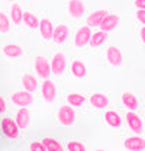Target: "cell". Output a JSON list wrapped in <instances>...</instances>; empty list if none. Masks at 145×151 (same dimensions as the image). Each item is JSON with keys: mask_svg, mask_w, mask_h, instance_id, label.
I'll return each instance as SVG.
<instances>
[{"mask_svg": "<svg viewBox=\"0 0 145 151\" xmlns=\"http://www.w3.org/2000/svg\"><path fill=\"white\" fill-rule=\"evenodd\" d=\"M139 38H141V42H144V41H145V28H144V26L141 28V34H139Z\"/></svg>", "mask_w": 145, "mask_h": 151, "instance_id": "cell-34", "label": "cell"}, {"mask_svg": "<svg viewBox=\"0 0 145 151\" xmlns=\"http://www.w3.org/2000/svg\"><path fill=\"white\" fill-rule=\"evenodd\" d=\"M121 23V16L116 15V13H106V16L102 19L99 28L100 31H105V32H112L115 31Z\"/></svg>", "mask_w": 145, "mask_h": 151, "instance_id": "cell-6", "label": "cell"}, {"mask_svg": "<svg viewBox=\"0 0 145 151\" xmlns=\"http://www.w3.org/2000/svg\"><path fill=\"white\" fill-rule=\"evenodd\" d=\"M106 60H108L109 65L112 67H121L122 63H123V57H122V51L115 47V45H110L106 50Z\"/></svg>", "mask_w": 145, "mask_h": 151, "instance_id": "cell-8", "label": "cell"}, {"mask_svg": "<svg viewBox=\"0 0 145 151\" xmlns=\"http://www.w3.org/2000/svg\"><path fill=\"white\" fill-rule=\"evenodd\" d=\"M90 35H91V26H89V25L80 26V28L77 29V32L74 34V38H72L74 47H77V48L86 47V45L89 44Z\"/></svg>", "mask_w": 145, "mask_h": 151, "instance_id": "cell-2", "label": "cell"}, {"mask_svg": "<svg viewBox=\"0 0 145 151\" xmlns=\"http://www.w3.org/2000/svg\"><path fill=\"white\" fill-rule=\"evenodd\" d=\"M22 22H25V25L29 28V29H38V25H39V18L36 16L35 13L32 12H23V18Z\"/></svg>", "mask_w": 145, "mask_h": 151, "instance_id": "cell-26", "label": "cell"}, {"mask_svg": "<svg viewBox=\"0 0 145 151\" xmlns=\"http://www.w3.org/2000/svg\"><path fill=\"white\" fill-rule=\"evenodd\" d=\"M34 68L35 73L42 78H48L51 76V67H50V61L45 55H36L34 61Z\"/></svg>", "mask_w": 145, "mask_h": 151, "instance_id": "cell-3", "label": "cell"}, {"mask_svg": "<svg viewBox=\"0 0 145 151\" xmlns=\"http://www.w3.org/2000/svg\"><path fill=\"white\" fill-rule=\"evenodd\" d=\"M135 18H136L138 22L145 23V9H138V10H136V13H135Z\"/></svg>", "mask_w": 145, "mask_h": 151, "instance_id": "cell-31", "label": "cell"}, {"mask_svg": "<svg viewBox=\"0 0 145 151\" xmlns=\"http://www.w3.org/2000/svg\"><path fill=\"white\" fill-rule=\"evenodd\" d=\"M22 86L25 87V90H28V92H35L36 89H38V80H36V77L34 74H31V73H25V74H22Z\"/></svg>", "mask_w": 145, "mask_h": 151, "instance_id": "cell-18", "label": "cell"}, {"mask_svg": "<svg viewBox=\"0 0 145 151\" xmlns=\"http://www.w3.org/2000/svg\"><path fill=\"white\" fill-rule=\"evenodd\" d=\"M51 73L55 76H64L67 71V57L62 51H58L55 55H52L50 61Z\"/></svg>", "mask_w": 145, "mask_h": 151, "instance_id": "cell-1", "label": "cell"}, {"mask_svg": "<svg viewBox=\"0 0 145 151\" xmlns=\"http://www.w3.org/2000/svg\"><path fill=\"white\" fill-rule=\"evenodd\" d=\"M32 121V115L29 112V109H26V106H22V109H19L16 113V124L19 128H28L31 125Z\"/></svg>", "mask_w": 145, "mask_h": 151, "instance_id": "cell-15", "label": "cell"}, {"mask_svg": "<svg viewBox=\"0 0 145 151\" xmlns=\"http://www.w3.org/2000/svg\"><path fill=\"white\" fill-rule=\"evenodd\" d=\"M123 148L129 151H142L145 150V139L139 135L128 137L123 142Z\"/></svg>", "mask_w": 145, "mask_h": 151, "instance_id": "cell-11", "label": "cell"}, {"mask_svg": "<svg viewBox=\"0 0 145 151\" xmlns=\"http://www.w3.org/2000/svg\"><path fill=\"white\" fill-rule=\"evenodd\" d=\"M42 144H44V148L48 151H62L64 147L54 138H44L42 139Z\"/></svg>", "mask_w": 145, "mask_h": 151, "instance_id": "cell-27", "label": "cell"}, {"mask_svg": "<svg viewBox=\"0 0 145 151\" xmlns=\"http://www.w3.org/2000/svg\"><path fill=\"white\" fill-rule=\"evenodd\" d=\"M106 13H108V10H105V9L91 12L90 15L87 16V25L89 26H99L100 22H102V19L106 16Z\"/></svg>", "mask_w": 145, "mask_h": 151, "instance_id": "cell-25", "label": "cell"}, {"mask_svg": "<svg viewBox=\"0 0 145 151\" xmlns=\"http://www.w3.org/2000/svg\"><path fill=\"white\" fill-rule=\"evenodd\" d=\"M12 102L18 106H29L34 102V96L28 90H18L12 94Z\"/></svg>", "mask_w": 145, "mask_h": 151, "instance_id": "cell-10", "label": "cell"}, {"mask_svg": "<svg viewBox=\"0 0 145 151\" xmlns=\"http://www.w3.org/2000/svg\"><path fill=\"white\" fill-rule=\"evenodd\" d=\"M67 9H68V15L71 16V19H80L86 12L84 3L81 0H70L67 4Z\"/></svg>", "mask_w": 145, "mask_h": 151, "instance_id": "cell-13", "label": "cell"}, {"mask_svg": "<svg viewBox=\"0 0 145 151\" xmlns=\"http://www.w3.org/2000/svg\"><path fill=\"white\" fill-rule=\"evenodd\" d=\"M57 118H58L60 124H62V125H72L74 121H75V111H74V108L70 106V105L61 106V108L58 109Z\"/></svg>", "mask_w": 145, "mask_h": 151, "instance_id": "cell-4", "label": "cell"}, {"mask_svg": "<svg viewBox=\"0 0 145 151\" xmlns=\"http://www.w3.org/2000/svg\"><path fill=\"white\" fill-rule=\"evenodd\" d=\"M71 73L75 78H84L87 74V67L81 60H74L71 63Z\"/></svg>", "mask_w": 145, "mask_h": 151, "instance_id": "cell-19", "label": "cell"}, {"mask_svg": "<svg viewBox=\"0 0 145 151\" xmlns=\"http://www.w3.org/2000/svg\"><path fill=\"white\" fill-rule=\"evenodd\" d=\"M1 129L3 134L7 138H18L19 137V127L16 121L10 119V118H3L1 119Z\"/></svg>", "mask_w": 145, "mask_h": 151, "instance_id": "cell-9", "label": "cell"}, {"mask_svg": "<svg viewBox=\"0 0 145 151\" xmlns=\"http://www.w3.org/2000/svg\"><path fill=\"white\" fill-rule=\"evenodd\" d=\"M10 31V20L9 16L0 10V34H9Z\"/></svg>", "mask_w": 145, "mask_h": 151, "instance_id": "cell-28", "label": "cell"}, {"mask_svg": "<svg viewBox=\"0 0 145 151\" xmlns=\"http://www.w3.org/2000/svg\"><path fill=\"white\" fill-rule=\"evenodd\" d=\"M41 93H42V97L47 103L55 102V99H57V86H55V83L52 80L45 78V81L41 86Z\"/></svg>", "mask_w": 145, "mask_h": 151, "instance_id": "cell-5", "label": "cell"}, {"mask_svg": "<svg viewBox=\"0 0 145 151\" xmlns=\"http://www.w3.org/2000/svg\"><path fill=\"white\" fill-rule=\"evenodd\" d=\"M65 99H67L68 105H70V106H72V108H80V106H83V105H84V102L87 100L84 94L75 93V92L68 93L67 96H65Z\"/></svg>", "mask_w": 145, "mask_h": 151, "instance_id": "cell-24", "label": "cell"}, {"mask_svg": "<svg viewBox=\"0 0 145 151\" xmlns=\"http://www.w3.org/2000/svg\"><path fill=\"white\" fill-rule=\"evenodd\" d=\"M136 9H145V0H135Z\"/></svg>", "mask_w": 145, "mask_h": 151, "instance_id": "cell-32", "label": "cell"}, {"mask_svg": "<svg viewBox=\"0 0 145 151\" xmlns=\"http://www.w3.org/2000/svg\"><path fill=\"white\" fill-rule=\"evenodd\" d=\"M89 102H90L91 106L96 108V109H105V108H108L109 105V97L103 93H93L89 97Z\"/></svg>", "mask_w": 145, "mask_h": 151, "instance_id": "cell-16", "label": "cell"}, {"mask_svg": "<svg viewBox=\"0 0 145 151\" xmlns=\"http://www.w3.org/2000/svg\"><path fill=\"white\" fill-rule=\"evenodd\" d=\"M3 54L7 58H19L23 55V50L16 44H7L3 47Z\"/></svg>", "mask_w": 145, "mask_h": 151, "instance_id": "cell-23", "label": "cell"}, {"mask_svg": "<svg viewBox=\"0 0 145 151\" xmlns=\"http://www.w3.org/2000/svg\"><path fill=\"white\" fill-rule=\"evenodd\" d=\"M67 150L70 151H86V145L78 141H70L67 144Z\"/></svg>", "mask_w": 145, "mask_h": 151, "instance_id": "cell-29", "label": "cell"}, {"mask_svg": "<svg viewBox=\"0 0 145 151\" xmlns=\"http://www.w3.org/2000/svg\"><path fill=\"white\" fill-rule=\"evenodd\" d=\"M68 35H70V28L67 25H64V23H60V25H57L54 28L51 39L54 41L55 44H64L67 41Z\"/></svg>", "mask_w": 145, "mask_h": 151, "instance_id": "cell-12", "label": "cell"}, {"mask_svg": "<svg viewBox=\"0 0 145 151\" xmlns=\"http://www.w3.org/2000/svg\"><path fill=\"white\" fill-rule=\"evenodd\" d=\"M29 150L32 151H44V144L42 142H39V141H34V142H31V145H29Z\"/></svg>", "mask_w": 145, "mask_h": 151, "instance_id": "cell-30", "label": "cell"}, {"mask_svg": "<svg viewBox=\"0 0 145 151\" xmlns=\"http://www.w3.org/2000/svg\"><path fill=\"white\" fill-rule=\"evenodd\" d=\"M122 103L126 106L129 111H136L138 109V106H139V102H138V97L135 96L134 93H122Z\"/></svg>", "mask_w": 145, "mask_h": 151, "instance_id": "cell-22", "label": "cell"}, {"mask_svg": "<svg viewBox=\"0 0 145 151\" xmlns=\"http://www.w3.org/2000/svg\"><path fill=\"white\" fill-rule=\"evenodd\" d=\"M106 39H108V32H105V31H97L94 34L91 32L90 39H89V45H90L91 48H97L102 44H105Z\"/></svg>", "mask_w": 145, "mask_h": 151, "instance_id": "cell-21", "label": "cell"}, {"mask_svg": "<svg viewBox=\"0 0 145 151\" xmlns=\"http://www.w3.org/2000/svg\"><path fill=\"white\" fill-rule=\"evenodd\" d=\"M105 122L108 124L110 128H121L122 127V116L116 111H106L105 112Z\"/></svg>", "mask_w": 145, "mask_h": 151, "instance_id": "cell-17", "label": "cell"}, {"mask_svg": "<svg viewBox=\"0 0 145 151\" xmlns=\"http://www.w3.org/2000/svg\"><path fill=\"white\" fill-rule=\"evenodd\" d=\"M125 119H126V124L129 127V129L134 132V134H142L144 131V124H142V119L135 113V111H131V112H126L125 115Z\"/></svg>", "mask_w": 145, "mask_h": 151, "instance_id": "cell-7", "label": "cell"}, {"mask_svg": "<svg viewBox=\"0 0 145 151\" xmlns=\"http://www.w3.org/2000/svg\"><path fill=\"white\" fill-rule=\"evenodd\" d=\"M7 1H15V0H7Z\"/></svg>", "mask_w": 145, "mask_h": 151, "instance_id": "cell-35", "label": "cell"}, {"mask_svg": "<svg viewBox=\"0 0 145 151\" xmlns=\"http://www.w3.org/2000/svg\"><path fill=\"white\" fill-rule=\"evenodd\" d=\"M22 18H23V10H22L20 3L13 1L12 6H10V19H12V22H13L16 26H19V25L22 23Z\"/></svg>", "mask_w": 145, "mask_h": 151, "instance_id": "cell-20", "label": "cell"}, {"mask_svg": "<svg viewBox=\"0 0 145 151\" xmlns=\"http://www.w3.org/2000/svg\"><path fill=\"white\" fill-rule=\"evenodd\" d=\"M6 111V102H4V99L0 96V113H3Z\"/></svg>", "mask_w": 145, "mask_h": 151, "instance_id": "cell-33", "label": "cell"}, {"mask_svg": "<svg viewBox=\"0 0 145 151\" xmlns=\"http://www.w3.org/2000/svg\"><path fill=\"white\" fill-rule=\"evenodd\" d=\"M38 29H39V34L41 37L44 38V41H50L52 37V31H54V25L52 22L48 18H44L39 20V25H38Z\"/></svg>", "mask_w": 145, "mask_h": 151, "instance_id": "cell-14", "label": "cell"}]
</instances>
